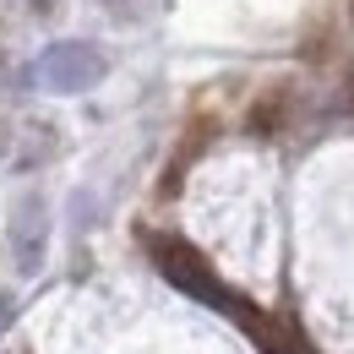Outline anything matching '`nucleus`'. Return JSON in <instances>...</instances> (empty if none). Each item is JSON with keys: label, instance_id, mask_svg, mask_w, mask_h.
<instances>
[{"label": "nucleus", "instance_id": "2", "mask_svg": "<svg viewBox=\"0 0 354 354\" xmlns=\"http://www.w3.org/2000/svg\"><path fill=\"white\" fill-rule=\"evenodd\" d=\"M153 262L164 267V278H169V283H180L191 300H202V306L223 310V316H245V322H251V310L240 306V300H229V295H223V283H218V278H213L202 262H196V257H191L180 240H153Z\"/></svg>", "mask_w": 354, "mask_h": 354}, {"label": "nucleus", "instance_id": "3", "mask_svg": "<svg viewBox=\"0 0 354 354\" xmlns=\"http://www.w3.org/2000/svg\"><path fill=\"white\" fill-rule=\"evenodd\" d=\"M11 316H17V300H11V295H6V289H0V333H6V327H11Z\"/></svg>", "mask_w": 354, "mask_h": 354}, {"label": "nucleus", "instance_id": "1", "mask_svg": "<svg viewBox=\"0 0 354 354\" xmlns=\"http://www.w3.org/2000/svg\"><path fill=\"white\" fill-rule=\"evenodd\" d=\"M39 82L49 93H88L104 82V71H109V60H104V49L88 44V39H60V44H49L39 55Z\"/></svg>", "mask_w": 354, "mask_h": 354}]
</instances>
